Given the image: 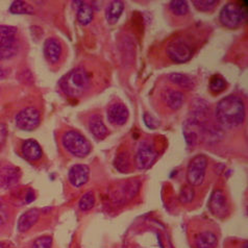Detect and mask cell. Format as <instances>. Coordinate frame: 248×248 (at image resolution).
Segmentation results:
<instances>
[{
	"mask_svg": "<svg viewBox=\"0 0 248 248\" xmlns=\"http://www.w3.org/2000/svg\"><path fill=\"white\" fill-rule=\"evenodd\" d=\"M247 18V5L241 2H230L225 4L220 12V22L227 29L235 30Z\"/></svg>",
	"mask_w": 248,
	"mask_h": 248,
	"instance_id": "cell-4",
	"label": "cell"
},
{
	"mask_svg": "<svg viewBox=\"0 0 248 248\" xmlns=\"http://www.w3.org/2000/svg\"><path fill=\"white\" fill-rule=\"evenodd\" d=\"M169 80L178 88L187 89V90H191V89L194 88V81H193V79L188 75L183 73H171L169 75Z\"/></svg>",
	"mask_w": 248,
	"mask_h": 248,
	"instance_id": "cell-20",
	"label": "cell"
},
{
	"mask_svg": "<svg viewBox=\"0 0 248 248\" xmlns=\"http://www.w3.org/2000/svg\"><path fill=\"white\" fill-rule=\"evenodd\" d=\"M52 238L49 236H44L38 238L32 244V248H51Z\"/></svg>",
	"mask_w": 248,
	"mask_h": 248,
	"instance_id": "cell-30",
	"label": "cell"
},
{
	"mask_svg": "<svg viewBox=\"0 0 248 248\" xmlns=\"http://www.w3.org/2000/svg\"><path fill=\"white\" fill-rule=\"evenodd\" d=\"M162 99L165 105L170 109H172V111H177L184 105L185 95L182 91L167 88L162 92Z\"/></svg>",
	"mask_w": 248,
	"mask_h": 248,
	"instance_id": "cell-13",
	"label": "cell"
},
{
	"mask_svg": "<svg viewBox=\"0 0 248 248\" xmlns=\"http://www.w3.org/2000/svg\"><path fill=\"white\" fill-rule=\"evenodd\" d=\"M6 138H8V126L4 123H0V148L3 146Z\"/></svg>",
	"mask_w": 248,
	"mask_h": 248,
	"instance_id": "cell-33",
	"label": "cell"
},
{
	"mask_svg": "<svg viewBox=\"0 0 248 248\" xmlns=\"http://www.w3.org/2000/svg\"><path fill=\"white\" fill-rule=\"evenodd\" d=\"M217 3V0H194L193 1L195 8L201 12H211L216 8Z\"/></svg>",
	"mask_w": 248,
	"mask_h": 248,
	"instance_id": "cell-28",
	"label": "cell"
},
{
	"mask_svg": "<svg viewBox=\"0 0 248 248\" xmlns=\"http://www.w3.org/2000/svg\"><path fill=\"white\" fill-rule=\"evenodd\" d=\"M10 12L12 14H16V15H31L33 13V8L25 1L22 0H17L14 1L10 8Z\"/></svg>",
	"mask_w": 248,
	"mask_h": 248,
	"instance_id": "cell-25",
	"label": "cell"
},
{
	"mask_svg": "<svg viewBox=\"0 0 248 248\" xmlns=\"http://www.w3.org/2000/svg\"><path fill=\"white\" fill-rule=\"evenodd\" d=\"M157 157V153L147 142H142L136 154V166L140 170H145L153 166Z\"/></svg>",
	"mask_w": 248,
	"mask_h": 248,
	"instance_id": "cell-9",
	"label": "cell"
},
{
	"mask_svg": "<svg viewBox=\"0 0 248 248\" xmlns=\"http://www.w3.org/2000/svg\"><path fill=\"white\" fill-rule=\"evenodd\" d=\"M89 129H90L91 134L98 140L106 139L108 135V130L100 115H93L91 117L90 120H89Z\"/></svg>",
	"mask_w": 248,
	"mask_h": 248,
	"instance_id": "cell-16",
	"label": "cell"
},
{
	"mask_svg": "<svg viewBox=\"0 0 248 248\" xmlns=\"http://www.w3.org/2000/svg\"><path fill=\"white\" fill-rule=\"evenodd\" d=\"M94 11L92 6L87 2H80L78 10V20L81 25H88L92 22Z\"/></svg>",
	"mask_w": 248,
	"mask_h": 248,
	"instance_id": "cell-21",
	"label": "cell"
},
{
	"mask_svg": "<svg viewBox=\"0 0 248 248\" xmlns=\"http://www.w3.org/2000/svg\"><path fill=\"white\" fill-rule=\"evenodd\" d=\"M143 119H144V124H145L149 129H155L160 126V121H158L153 115H150L149 113L144 114Z\"/></svg>",
	"mask_w": 248,
	"mask_h": 248,
	"instance_id": "cell-31",
	"label": "cell"
},
{
	"mask_svg": "<svg viewBox=\"0 0 248 248\" xmlns=\"http://www.w3.org/2000/svg\"><path fill=\"white\" fill-rule=\"evenodd\" d=\"M217 122L223 128H236L245 119V106L243 100L236 95H230L218 102L215 109Z\"/></svg>",
	"mask_w": 248,
	"mask_h": 248,
	"instance_id": "cell-1",
	"label": "cell"
},
{
	"mask_svg": "<svg viewBox=\"0 0 248 248\" xmlns=\"http://www.w3.org/2000/svg\"><path fill=\"white\" fill-rule=\"evenodd\" d=\"M95 205V195L92 191L87 192L86 194L82 195L80 198V201L78 202V206L81 211L87 212L93 209V206Z\"/></svg>",
	"mask_w": 248,
	"mask_h": 248,
	"instance_id": "cell-27",
	"label": "cell"
},
{
	"mask_svg": "<svg viewBox=\"0 0 248 248\" xmlns=\"http://www.w3.org/2000/svg\"><path fill=\"white\" fill-rule=\"evenodd\" d=\"M210 211L218 218H223L229 213V205H227L226 197L221 190H215L210 199Z\"/></svg>",
	"mask_w": 248,
	"mask_h": 248,
	"instance_id": "cell-10",
	"label": "cell"
},
{
	"mask_svg": "<svg viewBox=\"0 0 248 248\" xmlns=\"http://www.w3.org/2000/svg\"><path fill=\"white\" fill-rule=\"evenodd\" d=\"M16 34V27L0 25V61L10 60L17 54L19 45Z\"/></svg>",
	"mask_w": 248,
	"mask_h": 248,
	"instance_id": "cell-5",
	"label": "cell"
},
{
	"mask_svg": "<svg viewBox=\"0 0 248 248\" xmlns=\"http://www.w3.org/2000/svg\"><path fill=\"white\" fill-rule=\"evenodd\" d=\"M169 9L176 16H185L189 12V5L185 0H173L170 2Z\"/></svg>",
	"mask_w": 248,
	"mask_h": 248,
	"instance_id": "cell-26",
	"label": "cell"
},
{
	"mask_svg": "<svg viewBox=\"0 0 248 248\" xmlns=\"http://www.w3.org/2000/svg\"><path fill=\"white\" fill-rule=\"evenodd\" d=\"M6 77V71L4 70V69L0 66V79L1 78H4Z\"/></svg>",
	"mask_w": 248,
	"mask_h": 248,
	"instance_id": "cell-35",
	"label": "cell"
},
{
	"mask_svg": "<svg viewBox=\"0 0 248 248\" xmlns=\"http://www.w3.org/2000/svg\"><path fill=\"white\" fill-rule=\"evenodd\" d=\"M19 173L13 167H5L1 172V183L4 187H11L18 182Z\"/></svg>",
	"mask_w": 248,
	"mask_h": 248,
	"instance_id": "cell-22",
	"label": "cell"
},
{
	"mask_svg": "<svg viewBox=\"0 0 248 248\" xmlns=\"http://www.w3.org/2000/svg\"><path fill=\"white\" fill-rule=\"evenodd\" d=\"M206 166H208V158L203 155H196L189 163L187 170V181L193 188L201 186L203 183Z\"/></svg>",
	"mask_w": 248,
	"mask_h": 248,
	"instance_id": "cell-6",
	"label": "cell"
},
{
	"mask_svg": "<svg viewBox=\"0 0 248 248\" xmlns=\"http://www.w3.org/2000/svg\"><path fill=\"white\" fill-rule=\"evenodd\" d=\"M22 155L27 161L36 162L39 161L43 155L42 148H41L40 144L32 139H29L24 141L22 144Z\"/></svg>",
	"mask_w": 248,
	"mask_h": 248,
	"instance_id": "cell-15",
	"label": "cell"
},
{
	"mask_svg": "<svg viewBox=\"0 0 248 248\" xmlns=\"http://www.w3.org/2000/svg\"><path fill=\"white\" fill-rule=\"evenodd\" d=\"M217 237L213 232L205 231L199 232L195 238L196 248H215L217 246Z\"/></svg>",
	"mask_w": 248,
	"mask_h": 248,
	"instance_id": "cell-18",
	"label": "cell"
},
{
	"mask_svg": "<svg viewBox=\"0 0 248 248\" xmlns=\"http://www.w3.org/2000/svg\"><path fill=\"white\" fill-rule=\"evenodd\" d=\"M34 199V194H33V192L31 190L29 193H27V195H26V202H31Z\"/></svg>",
	"mask_w": 248,
	"mask_h": 248,
	"instance_id": "cell-34",
	"label": "cell"
},
{
	"mask_svg": "<svg viewBox=\"0 0 248 248\" xmlns=\"http://www.w3.org/2000/svg\"><path fill=\"white\" fill-rule=\"evenodd\" d=\"M129 117V112L127 108L120 102L113 103L108 108V119L114 125L121 126L125 124Z\"/></svg>",
	"mask_w": 248,
	"mask_h": 248,
	"instance_id": "cell-12",
	"label": "cell"
},
{
	"mask_svg": "<svg viewBox=\"0 0 248 248\" xmlns=\"http://www.w3.org/2000/svg\"><path fill=\"white\" fill-rule=\"evenodd\" d=\"M89 175H90V169H89L87 165L77 164L69 170L68 178L69 182L75 188H80L88 183Z\"/></svg>",
	"mask_w": 248,
	"mask_h": 248,
	"instance_id": "cell-11",
	"label": "cell"
},
{
	"mask_svg": "<svg viewBox=\"0 0 248 248\" xmlns=\"http://www.w3.org/2000/svg\"><path fill=\"white\" fill-rule=\"evenodd\" d=\"M40 212L37 209H31L25 212L18 220V231L21 232L30 231L31 227L38 222Z\"/></svg>",
	"mask_w": 248,
	"mask_h": 248,
	"instance_id": "cell-17",
	"label": "cell"
},
{
	"mask_svg": "<svg viewBox=\"0 0 248 248\" xmlns=\"http://www.w3.org/2000/svg\"><path fill=\"white\" fill-rule=\"evenodd\" d=\"M9 219L8 214V209H6V205L3 202L2 199H0V225H3L6 223Z\"/></svg>",
	"mask_w": 248,
	"mask_h": 248,
	"instance_id": "cell-32",
	"label": "cell"
},
{
	"mask_svg": "<svg viewBox=\"0 0 248 248\" xmlns=\"http://www.w3.org/2000/svg\"><path fill=\"white\" fill-rule=\"evenodd\" d=\"M243 248H247V243H245V245L243 246Z\"/></svg>",
	"mask_w": 248,
	"mask_h": 248,
	"instance_id": "cell-36",
	"label": "cell"
},
{
	"mask_svg": "<svg viewBox=\"0 0 248 248\" xmlns=\"http://www.w3.org/2000/svg\"><path fill=\"white\" fill-rule=\"evenodd\" d=\"M62 144L69 154L77 157H86L91 153V144L77 130H68L62 137Z\"/></svg>",
	"mask_w": 248,
	"mask_h": 248,
	"instance_id": "cell-3",
	"label": "cell"
},
{
	"mask_svg": "<svg viewBox=\"0 0 248 248\" xmlns=\"http://www.w3.org/2000/svg\"><path fill=\"white\" fill-rule=\"evenodd\" d=\"M41 122L40 112L36 108L29 107L20 111L16 116V125L25 132H31L36 129Z\"/></svg>",
	"mask_w": 248,
	"mask_h": 248,
	"instance_id": "cell-8",
	"label": "cell"
},
{
	"mask_svg": "<svg viewBox=\"0 0 248 248\" xmlns=\"http://www.w3.org/2000/svg\"><path fill=\"white\" fill-rule=\"evenodd\" d=\"M44 56L50 64H56L62 56V45L56 38H48L44 43Z\"/></svg>",
	"mask_w": 248,
	"mask_h": 248,
	"instance_id": "cell-14",
	"label": "cell"
},
{
	"mask_svg": "<svg viewBox=\"0 0 248 248\" xmlns=\"http://www.w3.org/2000/svg\"><path fill=\"white\" fill-rule=\"evenodd\" d=\"M209 88L212 93L214 94H219L223 92L225 89L227 88V82L224 79L223 77L219 74H215L213 75L210 79V84H209Z\"/></svg>",
	"mask_w": 248,
	"mask_h": 248,
	"instance_id": "cell-24",
	"label": "cell"
},
{
	"mask_svg": "<svg viewBox=\"0 0 248 248\" xmlns=\"http://www.w3.org/2000/svg\"><path fill=\"white\" fill-rule=\"evenodd\" d=\"M195 197V191L192 186H184L180 193V201L182 203H190Z\"/></svg>",
	"mask_w": 248,
	"mask_h": 248,
	"instance_id": "cell-29",
	"label": "cell"
},
{
	"mask_svg": "<svg viewBox=\"0 0 248 248\" xmlns=\"http://www.w3.org/2000/svg\"><path fill=\"white\" fill-rule=\"evenodd\" d=\"M124 10V3L120 0H115L108 5L106 10V17L109 24H115L118 22Z\"/></svg>",
	"mask_w": 248,
	"mask_h": 248,
	"instance_id": "cell-19",
	"label": "cell"
},
{
	"mask_svg": "<svg viewBox=\"0 0 248 248\" xmlns=\"http://www.w3.org/2000/svg\"><path fill=\"white\" fill-rule=\"evenodd\" d=\"M114 166L121 173H127L130 170V160H129V155L126 151H123L120 153L118 155L116 156L114 161Z\"/></svg>",
	"mask_w": 248,
	"mask_h": 248,
	"instance_id": "cell-23",
	"label": "cell"
},
{
	"mask_svg": "<svg viewBox=\"0 0 248 248\" xmlns=\"http://www.w3.org/2000/svg\"><path fill=\"white\" fill-rule=\"evenodd\" d=\"M166 54L168 58L176 64L187 63L192 58V48L182 39H176L171 41L167 45Z\"/></svg>",
	"mask_w": 248,
	"mask_h": 248,
	"instance_id": "cell-7",
	"label": "cell"
},
{
	"mask_svg": "<svg viewBox=\"0 0 248 248\" xmlns=\"http://www.w3.org/2000/svg\"><path fill=\"white\" fill-rule=\"evenodd\" d=\"M91 85V77L84 68H75L61 79L60 86L69 97H80Z\"/></svg>",
	"mask_w": 248,
	"mask_h": 248,
	"instance_id": "cell-2",
	"label": "cell"
}]
</instances>
